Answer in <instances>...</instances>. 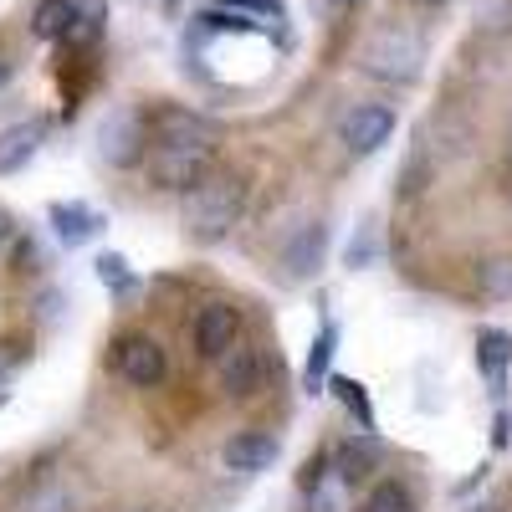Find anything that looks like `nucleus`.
<instances>
[{
  "label": "nucleus",
  "instance_id": "nucleus-28",
  "mask_svg": "<svg viewBox=\"0 0 512 512\" xmlns=\"http://www.w3.org/2000/svg\"><path fill=\"white\" fill-rule=\"evenodd\" d=\"M425 6H451V0H425Z\"/></svg>",
  "mask_w": 512,
  "mask_h": 512
},
{
  "label": "nucleus",
  "instance_id": "nucleus-14",
  "mask_svg": "<svg viewBox=\"0 0 512 512\" xmlns=\"http://www.w3.org/2000/svg\"><path fill=\"white\" fill-rule=\"evenodd\" d=\"M77 21H82V11L72 6V0H41V6L31 11V31L41 41H67L77 31Z\"/></svg>",
  "mask_w": 512,
  "mask_h": 512
},
{
  "label": "nucleus",
  "instance_id": "nucleus-15",
  "mask_svg": "<svg viewBox=\"0 0 512 512\" xmlns=\"http://www.w3.org/2000/svg\"><path fill=\"white\" fill-rule=\"evenodd\" d=\"M21 512H77V502H72V492L57 477H36L31 492L21 497Z\"/></svg>",
  "mask_w": 512,
  "mask_h": 512
},
{
  "label": "nucleus",
  "instance_id": "nucleus-11",
  "mask_svg": "<svg viewBox=\"0 0 512 512\" xmlns=\"http://www.w3.org/2000/svg\"><path fill=\"white\" fill-rule=\"evenodd\" d=\"M216 139L221 134H216V123H210V118H200L190 108H164L154 118V139L149 144H216Z\"/></svg>",
  "mask_w": 512,
  "mask_h": 512
},
{
  "label": "nucleus",
  "instance_id": "nucleus-5",
  "mask_svg": "<svg viewBox=\"0 0 512 512\" xmlns=\"http://www.w3.org/2000/svg\"><path fill=\"white\" fill-rule=\"evenodd\" d=\"M390 134H395V108L390 103H359V108H349L344 123H338V139H344V149L354 159L379 154L390 144Z\"/></svg>",
  "mask_w": 512,
  "mask_h": 512
},
{
  "label": "nucleus",
  "instance_id": "nucleus-29",
  "mask_svg": "<svg viewBox=\"0 0 512 512\" xmlns=\"http://www.w3.org/2000/svg\"><path fill=\"white\" fill-rule=\"evenodd\" d=\"M6 379H11V374H6V369H0V390H6Z\"/></svg>",
  "mask_w": 512,
  "mask_h": 512
},
{
  "label": "nucleus",
  "instance_id": "nucleus-8",
  "mask_svg": "<svg viewBox=\"0 0 512 512\" xmlns=\"http://www.w3.org/2000/svg\"><path fill=\"white\" fill-rule=\"evenodd\" d=\"M277 456H282V451H277V436H267V431H241V436H231V441L221 446L226 472H236V477H256V472H267V466H272Z\"/></svg>",
  "mask_w": 512,
  "mask_h": 512
},
{
  "label": "nucleus",
  "instance_id": "nucleus-17",
  "mask_svg": "<svg viewBox=\"0 0 512 512\" xmlns=\"http://www.w3.org/2000/svg\"><path fill=\"white\" fill-rule=\"evenodd\" d=\"M477 359H482V374L502 390L507 364H512V338H507V333H482V338H477Z\"/></svg>",
  "mask_w": 512,
  "mask_h": 512
},
{
  "label": "nucleus",
  "instance_id": "nucleus-18",
  "mask_svg": "<svg viewBox=\"0 0 512 512\" xmlns=\"http://www.w3.org/2000/svg\"><path fill=\"white\" fill-rule=\"evenodd\" d=\"M477 287H482V297H492V303L512 297V256H492V262H482Z\"/></svg>",
  "mask_w": 512,
  "mask_h": 512
},
{
  "label": "nucleus",
  "instance_id": "nucleus-13",
  "mask_svg": "<svg viewBox=\"0 0 512 512\" xmlns=\"http://www.w3.org/2000/svg\"><path fill=\"white\" fill-rule=\"evenodd\" d=\"M103 226H108V221H103V210L82 205V200H62V205H52V231H57L62 246H82L88 236H98Z\"/></svg>",
  "mask_w": 512,
  "mask_h": 512
},
{
  "label": "nucleus",
  "instance_id": "nucleus-24",
  "mask_svg": "<svg viewBox=\"0 0 512 512\" xmlns=\"http://www.w3.org/2000/svg\"><path fill=\"white\" fill-rule=\"evenodd\" d=\"M226 11H246V16H262V21H282V0H221Z\"/></svg>",
  "mask_w": 512,
  "mask_h": 512
},
{
  "label": "nucleus",
  "instance_id": "nucleus-22",
  "mask_svg": "<svg viewBox=\"0 0 512 512\" xmlns=\"http://www.w3.org/2000/svg\"><path fill=\"white\" fill-rule=\"evenodd\" d=\"M364 512H410V492L400 482H384V487H374V497H369Z\"/></svg>",
  "mask_w": 512,
  "mask_h": 512
},
{
  "label": "nucleus",
  "instance_id": "nucleus-21",
  "mask_svg": "<svg viewBox=\"0 0 512 512\" xmlns=\"http://www.w3.org/2000/svg\"><path fill=\"white\" fill-rule=\"evenodd\" d=\"M308 512H344V477H323V482H313V492H308Z\"/></svg>",
  "mask_w": 512,
  "mask_h": 512
},
{
  "label": "nucleus",
  "instance_id": "nucleus-19",
  "mask_svg": "<svg viewBox=\"0 0 512 512\" xmlns=\"http://www.w3.org/2000/svg\"><path fill=\"white\" fill-rule=\"evenodd\" d=\"M98 277L108 282V292H113V297H128V292L139 287L134 267H128L123 256H118V251H103V256H98Z\"/></svg>",
  "mask_w": 512,
  "mask_h": 512
},
{
  "label": "nucleus",
  "instance_id": "nucleus-2",
  "mask_svg": "<svg viewBox=\"0 0 512 512\" xmlns=\"http://www.w3.org/2000/svg\"><path fill=\"white\" fill-rule=\"evenodd\" d=\"M420 62H425V41L410 26H379L359 47V67L379 82H395V88L420 77Z\"/></svg>",
  "mask_w": 512,
  "mask_h": 512
},
{
  "label": "nucleus",
  "instance_id": "nucleus-7",
  "mask_svg": "<svg viewBox=\"0 0 512 512\" xmlns=\"http://www.w3.org/2000/svg\"><path fill=\"white\" fill-rule=\"evenodd\" d=\"M241 338V313L231 303H205L195 313V354L200 359H221Z\"/></svg>",
  "mask_w": 512,
  "mask_h": 512
},
{
  "label": "nucleus",
  "instance_id": "nucleus-1",
  "mask_svg": "<svg viewBox=\"0 0 512 512\" xmlns=\"http://www.w3.org/2000/svg\"><path fill=\"white\" fill-rule=\"evenodd\" d=\"M241 210H246V185H241V175H216V169H205V175L185 190L180 216H185L190 236L221 241V236L241 221Z\"/></svg>",
  "mask_w": 512,
  "mask_h": 512
},
{
  "label": "nucleus",
  "instance_id": "nucleus-26",
  "mask_svg": "<svg viewBox=\"0 0 512 512\" xmlns=\"http://www.w3.org/2000/svg\"><path fill=\"white\" fill-rule=\"evenodd\" d=\"M6 82H11V57L0 52V88H6Z\"/></svg>",
  "mask_w": 512,
  "mask_h": 512
},
{
  "label": "nucleus",
  "instance_id": "nucleus-27",
  "mask_svg": "<svg viewBox=\"0 0 512 512\" xmlns=\"http://www.w3.org/2000/svg\"><path fill=\"white\" fill-rule=\"evenodd\" d=\"M0 236H11V221H0Z\"/></svg>",
  "mask_w": 512,
  "mask_h": 512
},
{
  "label": "nucleus",
  "instance_id": "nucleus-23",
  "mask_svg": "<svg viewBox=\"0 0 512 512\" xmlns=\"http://www.w3.org/2000/svg\"><path fill=\"white\" fill-rule=\"evenodd\" d=\"M333 395H338V400H344V405L359 415V425H374L369 400H364V384H354V379H333Z\"/></svg>",
  "mask_w": 512,
  "mask_h": 512
},
{
  "label": "nucleus",
  "instance_id": "nucleus-4",
  "mask_svg": "<svg viewBox=\"0 0 512 512\" xmlns=\"http://www.w3.org/2000/svg\"><path fill=\"white\" fill-rule=\"evenodd\" d=\"M144 154H149L144 118L128 113V108L108 113V123L98 128V159H103L108 169H134V164H144Z\"/></svg>",
  "mask_w": 512,
  "mask_h": 512
},
{
  "label": "nucleus",
  "instance_id": "nucleus-12",
  "mask_svg": "<svg viewBox=\"0 0 512 512\" xmlns=\"http://www.w3.org/2000/svg\"><path fill=\"white\" fill-rule=\"evenodd\" d=\"M47 144V123H16V128H0V175H16V169H26L36 159V149Z\"/></svg>",
  "mask_w": 512,
  "mask_h": 512
},
{
  "label": "nucleus",
  "instance_id": "nucleus-10",
  "mask_svg": "<svg viewBox=\"0 0 512 512\" xmlns=\"http://www.w3.org/2000/svg\"><path fill=\"white\" fill-rule=\"evenodd\" d=\"M262 379H267V359H262V349H226L221 354V390L231 395V400H246V395H256L262 390Z\"/></svg>",
  "mask_w": 512,
  "mask_h": 512
},
{
  "label": "nucleus",
  "instance_id": "nucleus-3",
  "mask_svg": "<svg viewBox=\"0 0 512 512\" xmlns=\"http://www.w3.org/2000/svg\"><path fill=\"white\" fill-rule=\"evenodd\" d=\"M149 180L159 190H190L210 159H216V144H149Z\"/></svg>",
  "mask_w": 512,
  "mask_h": 512
},
{
  "label": "nucleus",
  "instance_id": "nucleus-25",
  "mask_svg": "<svg viewBox=\"0 0 512 512\" xmlns=\"http://www.w3.org/2000/svg\"><path fill=\"white\" fill-rule=\"evenodd\" d=\"M323 6H333V11H359L364 0H323Z\"/></svg>",
  "mask_w": 512,
  "mask_h": 512
},
{
  "label": "nucleus",
  "instance_id": "nucleus-6",
  "mask_svg": "<svg viewBox=\"0 0 512 512\" xmlns=\"http://www.w3.org/2000/svg\"><path fill=\"white\" fill-rule=\"evenodd\" d=\"M113 369L134 384V390H154V384L164 379V349L154 344V338H144V333H134V338H123L118 344V354H113Z\"/></svg>",
  "mask_w": 512,
  "mask_h": 512
},
{
  "label": "nucleus",
  "instance_id": "nucleus-9",
  "mask_svg": "<svg viewBox=\"0 0 512 512\" xmlns=\"http://www.w3.org/2000/svg\"><path fill=\"white\" fill-rule=\"evenodd\" d=\"M323 256H328V231L318 226V221H308V226H297L292 236H287V246H282V267H287V277H318V267H323Z\"/></svg>",
  "mask_w": 512,
  "mask_h": 512
},
{
  "label": "nucleus",
  "instance_id": "nucleus-16",
  "mask_svg": "<svg viewBox=\"0 0 512 512\" xmlns=\"http://www.w3.org/2000/svg\"><path fill=\"white\" fill-rule=\"evenodd\" d=\"M374 461H379V441L359 436V441H349L344 451H338V477H344V482H364L374 472Z\"/></svg>",
  "mask_w": 512,
  "mask_h": 512
},
{
  "label": "nucleus",
  "instance_id": "nucleus-20",
  "mask_svg": "<svg viewBox=\"0 0 512 512\" xmlns=\"http://www.w3.org/2000/svg\"><path fill=\"white\" fill-rule=\"evenodd\" d=\"M333 344H338V328H318V338H313V354H308V390H313V395H318V384H323V374H328Z\"/></svg>",
  "mask_w": 512,
  "mask_h": 512
}]
</instances>
